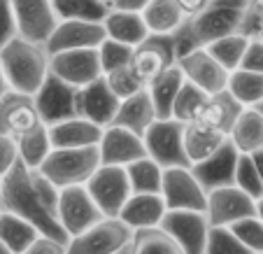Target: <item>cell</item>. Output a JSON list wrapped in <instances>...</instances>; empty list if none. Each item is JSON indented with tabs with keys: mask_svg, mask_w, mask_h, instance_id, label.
<instances>
[{
	"mask_svg": "<svg viewBox=\"0 0 263 254\" xmlns=\"http://www.w3.org/2000/svg\"><path fill=\"white\" fill-rule=\"evenodd\" d=\"M152 33H177L179 26L186 21V10L177 0H149V5L142 10Z\"/></svg>",
	"mask_w": 263,
	"mask_h": 254,
	"instance_id": "f546056e",
	"label": "cell"
},
{
	"mask_svg": "<svg viewBox=\"0 0 263 254\" xmlns=\"http://www.w3.org/2000/svg\"><path fill=\"white\" fill-rule=\"evenodd\" d=\"M226 140H229L226 133H221V131L212 129V126L203 124L198 119L184 124V150H186L191 166L212 156Z\"/></svg>",
	"mask_w": 263,
	"mask_h": 254,
	"instance_id": "484cf974",
	"label": "cell"
},
{
	"mask_svg": "<svg viewBox=\"0 0 263 254\" xmlns=\"http://www.w3.org/2000/svg\"><path fill=\"white\" fill-rule=\"evenodd\" d=\"M12 7H14L21 38L37 45H47L61 21L54 0H12Z\"/></svg>",
	"mask_w": 263,
	"mask_h": 254,
	"instance_id": "4fadbf2b",
	"label": "cell"
},
{
	"mask_svg": "<svg viewBox=\"0 0 263 254\" xmlns=\"http://www.w3.org/2000/svg\"><path fill=\"white\" fill-rule=\"evenodd\" d=\"M86 189L91 191V196H93V201L98 203L100 212L105 217H119L121 208L133 194L126 166H107V164H100V168L86 182Z\"/></svg>",
	"mask_w": 263,
	"mask_h": 254,
	"instance_id": "52a82bcc",
	"label": "cell"
},
{
	"mask_svg": "<svg viewBox=\"0 0 263 254\" xmlns=\"http://www.w3.org/2000/svg\"><path fill=\"white\" fill-rule=\"evenodd\" d=\"M238 159H240V150L231 140H226L212 156L191 166V170H194V175L198 177L200 185H203V189L212 191V189H219V187L235 185Z\"/></svg>",
	"mask_w": 263,
	"mask_h": 254,
	"instance_id": "44dd1931",
	"label": "cell"
},
{
	"mask_svg": "<svg viewBox=\"0 0 263 254\" xmlns=\"http://www.w3.org/2000/svg\"><path fill=\"white\" fill-rule=\"evenodd\" d=\"M40 121L42 117L35 105V96L10 89L0 98V133L19 138L30 129H35Z\"/></svg>",
	"mask_w": 263,
	"mask_h": 254,
	"instance_id": "ffe728a7",
	"label": "cell"
},
{
	"mask_svg": "<svg viewBox=\"0 0 263 254\" xmlns=\"http://www.w3.org/2000/svg\"><path fill=\"white\" fill-rule=\"evenodd\" d=\"M258 254H263V252H258Z\"/></svg>",
	"mask_w": 263,
	"mask_h": 254,
	"instance_id": "be15d7a7",
	"label": "cell"
},
{
	"mask_svg": "<svg viewBox=\"0 0 263 254\" xmlns=\"http://www.w3.org/2000/svg\"><path fill=\"white\" fill-rule=\"evenodd\" d=\"M16 35H19V26H16L12 0H0V49Z\"/></svg>",
	"mask_w": 263,
	"mask_h": 254,
	"instance_id": "ee69618b",
	"label": "cell"
},
{
	"mask_svg": "<svg viewBox=\"0 0 263 254\" xmlns=\"http://www.w3.org/2000/svg\"><path fill=\"white\" fill-rule=\"evenodd\" d=\"M103 26H105V30H107V38L119 40L130 47L142 45L149 38V33H152L142 16V12L115 10V7H109L107 16L103 19Z\"/></svg>",
	"mask_w": 263,
	"mask_h": 254,
	"instance_id": "cb8c5ba5",
	"label": "cell"
},
{
	"mask_svg": "<svg viewBox=\"0 0 263 254\" xmlns=\"http://www.w3.org/2000/svg\"><path fill=\"white\" fill-rule=\"evenodd\" d=\"M107 38L103 21H84V19H61L51 38L47 40V51L56 54V51L65 49H84V47H100Z\"/></svg>",
	"mask_w": 263,
	"mask_h": 254,
	"instance_id": "e0dca14e",
	"label": "cell"
},
{
	"mask_svg": "<svg viewBox=\"0 0 263 254\" xmlns=\"http://www.w3.org/2000/svg\"><path fill=\"white\" fill-rule=\"evenodd\" d=\"M205 254H254L231 226H210Z\"/></svg>",
	"mask_w": 263,
	"mask_h": 254,
	"instance_id": "f35d334b",
	"label": "cell"
},
{
	"mask_svg": "<svg viewBox=\"0 0 263 254\" xmlns=\"http://www.w3.org/2000/svg\"><path fill=\"white\" fill-rule=\"evenodd\" d=\"M49 68L54 75L65 80L72 86H86L103 77V63H100L98 47H84V49H65L51 54Z\"/></svg>",
	"mask_w": 263,
	"mask_h": 254,
	"instance_id": "7c38bea8",
	"label": "cell"
},
{
	"mask_svg": "<svg viewBox=\"0 0 263 254\" xmlns=\"http://www.w3.org/2000/svg\"><path fill=\"white\" fill-rule=\"evenodd\" d=\"M19 161V144L16 138L0 133V177H5Z\"/></svg>",
	"mask_w": 263,
	"mask_h": 254,
	"instance_id": "f6af8a7d",
	"label": "cell"
},
{
	"mask_svg": "<svg viewBox=\"0 0 263 254\" xmlns=\"http://www.w3.org/2000/svg\"><path fill=\"white\" fill-rule=\"evenodd\" d=\"M0 254H14V252H12V249L7 247V245L3 243V240H0Z\"/></svg>",
	"mask_w": 263,
	"mask_h": 254,
	"instance_id": "11a10c76",
	"label": "cell"
},
{
	"mask_svg": "<svg viewBox=\"0 0 263 254\" xmlns=\"http://www.w3.org/2000/svg\"><path fill=\"white\" fill-rule=\"evenodd\" d=\"M256 217H258V220L263 222V196H261V198L256 201Z\"/></svg>",
	"mask_w": 263,
	"mask_h": 254,
	"instance_id": "db71d44e",
	"label": "cell"
},
{
	"mask_svg": "<svg viewBox=\"0 0 263 254\" xmlns=\"http://www.w3.org/2000/svg\"><path fill=\"white\" fill-rule=\"evenodd\" d=\"M231 229L235 231V235H238L240 240H242L245 245H247L249 249H252L254 254L263 252V222L258 220L256 214H252V217H245V220L235 222Z\"/></svg>",
	"mask_w": 263,
	"mask_h": 254,
	"instance_id": "7bdbcfd3",
	"label": "cell"
},
{
	"mask_svg": "<svg viewBox=\"0 0 263 254\" xmlns=\"http://www.w3.org/2000/svg\"><path fill=\"white\" fill-rule=\"evenodd\" d=\"M103 126L96 124L91 119L84 117H70L63 119L59 124L49 126V135H51V144L54 150H63V147H91V144H98L103 138Z\"/></svg>",
	"mask_w": 263,
	"mask_h": 254,
	"instance_id": "603a6c76",
	"label": "cell"
},
{
	"mask_svg": "<svg viewBox=\"0 0 263 254\" xmlns=\"http://www.w3.org/2000/svg\"><path fill=\"white\" fill-rule=\"evenodd\" d=\"M130 254H186L161 226L133 231Z\"/></svg>",
	"mask_w": 263,
	"mask_h": 254,
	"instance_id": "836d02e7",
	"label": "cell"
},
{
	"mask_svg": "<svg viewBox=\"0 0 263 254\" xmlns=\"http://www.w3.org/2000/svg\"><path fill=\"white\" fill-rule=\"evenodd\" d=\"M229 91L245 107H254L263 100V72H254V70L245 68L233 70L229 77Z\"/></svg>",
	"mask_w": 263,
	"mask_h": 254,
	"instance_id": "e575fe53",
	"label": "cell"
},
{
	"mask_svg": "<svg viewBox=\"0 0 263 254\" xmlns=\"http://www.w3.org/2000/svg\"><path fill=\"white\" fill-rule=\"evenodd\" d=\"M16 144H19V159L28 166L30 170H37L45 159L51 154L54 144H51V135H49V126L45 121L30 129L28 133L19 135L16 138Z\"/></svg>",
	"mask_w": 263,
	"mask_h": 254,
	"instance_id": "4dcf8cb0",
	"label": "cell"
},
{
	"mask_svg": "<svg viewBox=\"0 0 263 254\" xmlns=\"http://www.w3.org/2000/svg\"><path fill=\"white\" fill-rule=\"evenodd\" d=\"M184 82H186V75H184V70L179 68V63H175L165 70L163 75L156 77V80L147 86L149 94H152V100H154L159 119H170V117H173L175 98H177Z\"/></svg>",
	"mask_w": 263,
	"mask_h": 254,
	"instance_id": "83f0119b",
	"label": "cell"
},
{
	"mask_svg": "<svg viewBox=\"0 0 263 254\" xmlns=\"http://www.w3.org/2000/svg\"><path fill=\"white\" fill-rule=\"evenodd\" d=\"M0 189H3V177H0Z\"/></svg>",
	"mask_w": 263,
	"mask_h": 254,
	"instance_id": "91938a15",
	"label": "cell"
},
{
	"mask_svg": "<svg viewBox=\"0 0 263 254\" xmlns=\"http://www.w3.org/2000/svg\"><path fill=\"white\" fill-rule=\"evenodd\" d=\"M12 86H10V82H7V77H5V70H3V65H0V98L10 91Z\"/></svg>",
	"mask_w": 263,
	"mask_h": 254,
	"instance_id": "816d5d0a",
	"label": "cell"
},
{
	"mask_svg": "<svg viewBox=\"0 0 263 254\" xmlns=\"http://www.w3.org/2000/svg\"><path fill=\"white\" fill-rule=\"evenodd\" d=\"M115 254H130V245H126L124 249H119V252H115Z\"/></svg>",
	"mask_w": 263,
	"mask_h": 254,
	"instance_id": "9f6ffc18",
	"label": "cell"
},
{
	"mask_svg": "<svg viewBox=\"0 0 263 254\" xmlns=\"http://www.w3.org/2000/svg\"><path fill=\"white\" fill-rule=\"evenodd\" d=\"M133 51H135V47L124 45V42H119V40H112V38H105V42L98 47L103 72H112V70H117V68L130 65Z\"/></svg>",
	"mask_w": 263,
	"mask_h": 254,
	"instance_id": "60d3db41",
	"label": "cell"
},
{
	"mask_svg": "<svg viewBox=\"0 0 263 254\" xmlns=\"http://www.w3.org/2000/svg\"><path fill=\"white\" fill-rule=\"evenodd\" d=\"M54 7L61 19H84V21H103L109 7L100 0H54Z\"/></svg>",
	"mask_w": 263,
	"mask_h": 254,
	"instance_id": "74e56055",
	"label": "cell"
},
{
	"mask_svg": "<svg viewBox=\"0 0 263 254\" xmlns=\"http://www.w3.org/2000/svg\"><path fill=\"white\" fill-rule=\"evenodd\" d=\"M208 220L212 226H233L235 222L256 214V198L245 194L238 185H226L208 191Z\"/></svg>",
	"mask_w": 263,
	"mask_h": 254,
	"instance_id": "5bb4252c",
	"label": "cell"
},
{
	"mask_svg": "<svg viewBox=\"0 0 263 254\" xmlns=\"http://www.w3.org/2000/svg\"><path fill=\"white\" fill-rule=\"evenodd\" d=\"M0 210L14 212L24 220H28L30 224L37 226V231L51 238H59L63 243H68L70 235L65 233V229L61 226L59 217L45 205V201L37 194L33 179V170L24 164L16 161V166L3 177V189H0Z\"/></svg>",
	"mask_w": 263,
	"mask_h": 254,
	"instance_id": "7a4b0ae2",
	"label": "cell"
},
{
	"mask_svg": "<svg viewBox=\"0 0 263 254\" xmlns=\"http://www.w3.org/2000/svg\"><path fill=\"white\" fill-rule=\"evenodd\" d=\"M210 220L200 210H168L161 229L186 254H205L210 235Z\"/></svg>",
	"mask_w": 263,
	"mask_h": 254,
	"instance_id": "8fae6325",
	"label": "cell"
},
{
	"mask_svg": "<svg viewBox=\"0 0 263 254\" xmlns=\"http://www.w3.org/2000/svg\"><path fill=\"white\" fill-rule=\"evenodd\" d=\"M100 150L98 144L91 147H63L51 150V154L45 159V164L37 170L47 175L59 189L74 185H86L91 175L100 168Z\"/></svg>",
	"mask_w": 263,
	"mask_h": 254,
	"instance_id": "277c9868",
	"label": "cell"
},
{
	"mask_svg": "<svg viewBox=\"0 0 263 254\" xmlns=\"http://www.w3.org/2000/svg\"><path fill=\"white\" fill-rule=\"evenodd\" d=\"M35 105L47 126L77 117V86L68 84L59 75L49 72L45 84L35 94Z\"/></svg>",
	"mask_w": 263,
	"mask_h": 254,
	"instance_id": "9a60e30c",
	"label": "cell"
},
{
	"mask_svg": "<svg viewBox=\"0 0 263 254\" xmlns=\"http://www.w3.org/2000/svg\"><path fill=\"white\" fill-rule=\"evenodd\" d=\"M177 63H179V68L184 70L186 80L198 84L200 89L208 91L210 96L229 89L231 72L210 54L208 47H198V49L186 51L184 56L177 59Z\"/></svg>",
	"mask_w": 263,
	"mask_h": 254,
	"instance_id": "2e32d148",
	"label": "cell"
},
{
	"mask_svg": "<svg viewBox=\"0 0 263 254\" xmlns=\"http://www.w3.org/2000/svg\"><path fill=\"white\" fill-rule=\"evenodd\" d=\"M261 5H263V0H261Z\"/></svg>",
	"mask_w": 263,
	"mask_h": 254,
	"instance_id": "94428289",
	"label": "cell"
},
{
	"mask_svg": "<svg viewBox=\"0 0 263 254\" xmlns=\"http://www.w3.org/2000/svg\"><path fill=\"white\" fill-rule=\"evenodd\" d=\"M229 140L242 154H254L256 150H263V115L256 107H245L231 129Z\"/></svg>",
	"mask_w": 263,
	"mask_h": 254,
	"instance_id": "f1b7e54d",
	"label": "cell"
},
{
	"mask_svg": "<svg viewBox=\"0 0 263 254\" xmlns=\"http://www.w3.org/2000/svg\"><path fill=\"white\" fill-rule=\"evenodd\" d=\"M177 63V47H175V35L170 33H149V38L142 45L135 47L130 68L135 75L149 86L156 77H161L170 65Z\"/></svg>",
	"mask_w": 263,
	"mask_h": 254,
	"instance_id": "ba28073f",
	"label": "cell"
},
{
	"mask_svg": "<svg viewBox=\"0 0 263 254\" xmlns=\"http://www.w3.org/2000/svg\"><path fill=\"white\" fill-rule=\"evenodd\" d=\"M252 159H254V164H256L258 173H261V179H263V150H256V152H254Z\"/></svg>",
	"mask_w": 263,
	"mask_h": 254,
	"instance_id": "f5cc1de1",
	"label": "cell"
},
{
	"mask_svg": "<svg viewBox=\"0 0 263 254\" xmlns=\"http://www.w3.org/2000/svg\"><path fill=\"white\" fill-rule=\"evenodd\" d=\"M37 235H40L37 226L30 224L28 220H24L14 212H7V210L0 212V240L14 254H24Z\"/></svg>",
	"mask_w": 263,
	"mask_h": 254,
	"instance_id": "1f68e13d",
	"label": "cell"
},
{
	"mask_svg": "<svg viewBox=\"0 0 263 254\" xmlns=\"http://www.w3.org/2000/svg\"><path fill=\"white\" fill-rule=\"evenodd\" d=\"M98 150H100V161L107 166H128L133 161L147 156V147H144L142 135L117 124L105 126L103 138L98 142Z\"/></svg>",
	"mask_w": 263,
	"mask_h": 254,
	"instance_id": "ac0fdd59",
	"label": "cell"
},
{
	"mask_svg": "<svg viewBox=\"0 0 263 254\" xmlns=\"http://www.w3.org/2000/svg\"><path fill=\"white\" fill-rule=\"evenodd\" d=\"M161 194L168 210H200V212L208 210V191L194 175L191 166L165 168Z\"/></svg>",
	"mask_w": 263,
	"mask_h": 254,
	"instance_id": "30bf717a",
	"label": "cell"
},
{
	"mask_svg": "<svg viewBox=\"0 0 263 254\" xmlns=\"http://www.w3.org/2000/svg\"><path fill=\"white\" fill-rule=\"evenodd\" d=\"M133 229L119 217H103L98 224L68 240V254H115L130 245Z\"/></svg>",
	"mask_w": 263,
	"mask_h": 254,
	"instance_id": "5b68a950",
	"label": "cell"
},
{
	"mask_svg": "<svg viewBox=\"0 0 263 254\" xmlns=\"http://www.w3.org/2000/svg\"><path fill=\"white\" fill-rule=\"evenodd\" d=\"M103 217L105 214L100 212L98 203L93 201V196L86 189V185H74V187H63V189H61L59 222L70 238L86 229H91V226L98 224Z\"/></svg>",
	"mask_w": 263,
	"mask_h": 254,
	"instance_id": "9c48e42d",
	"label": "cell"
},
{
	"mask_svg": "<svg viewBox=\"0 0 263 254\" xmlns=\"http://www.w3.org/2000/svg\"><path fill=\"white\" fill-rule=\"evenodd\" d=\"M100 3H105V5H107V7H112V5H115V0H100Z\"/></svg>",
	"mask_w": 263,
	"mask_h": 254,
	"instance_id": "6f0895ef",
	"label": "cell"
},
{
	"mask_svg": "<svg viewBox=\"0 0 263 254\" xmlns=\"http://www.w3.org/2000/svg\"><path fill=\"white\" fill-rule=\"evenodd\" d=\"M258 0H208L198 12L186 16L175 35L177 59L186 51L208 47L210 42L240 33L245 16Z\"/></svg>",
	"mask_w": 263,
	"mask_h": 254,
	"instance_id": "6da1fadb",
	"label": "cell"
},
{
	"mask_svg": "<svg viewBox=\"0 0 263 254\" xmlns=\"http://www.w3.org/2000/svg\"><path fill=\"white\" fill-rule=\"evenodd\" d=\"M242 110H245V105L240 103L229 89H223V91L212 94L208 98L198 121H203V124H208V126H212V129H217V131L229 135L231 129H233V124H235V119L240 117Z\"/></svg>",
	"mask_w": 263,
	"mask_h": 254,
	"instance_id": "4316f807",
	"label": "cell"
},
{
	"mask_svg": "<svg viewBox=\"0 0 263 254\" xmlns=\"http://www.w3.org/2000/svg\"><path fill=\"white\" fill-rule=\"evenodd\" d=\"M163 170H165L163 166L159 161H154L149 154L133 161V164H128L126 166V173H128L133 194H161Z\"/></svg>",
	"mask_w": 263,
	"mask_h": 254,
	"instance_id": "d6a6232c",
	"label": "cell"
},
{
	"mask_svg": "<svg viewBox=\"0 0 263 254\" xmlns=\"http://www.w3.org/2000/svg\"><path fill=\"white\" fill-rule=\"evenodd\" d=\"M144 147L147 154L159 161L163 168H177V166H191L186 150H184V121L175 119H156L144 131Z\"/></svg>",
	"mask_w": 263,
	"mask_h": 254,
	"instance_id": "8992f818",
	"label": "cell"
},
{
	"mask_svg": "<svg viewBox=\"0 0 263 254\" xmlns=\"http://www.w3.org/2000/svg\"><path fill=\"white\" fill-rule=\"evenodd\" d=\"M119 105L121 98L109 89L105 75L98 77L96 82H91V84L77 89V117L96 121L103 129L115 121Z\"/></svg>",
	"mask_w": 263,
	"mask_h": 254,
	"instance_id": "d6986e66",
	"label": "cell"
},
{
	"mask_svg": "<svg viewBox=\"0 0 263 254\" xmlns=\"http://www.w3.org/2000/svg\"><path fill=\"white\" fill-rule=\"evenodd\" d=\"M254 107H256V110H258V112H261V115H263V100H261V103H258V105H254Z\"/></svg>",
	"mask_w": 263,
	"mask_h": 254,
	"instance_id": "680465c9",
	"label": "cell"
},
{
	"mask_svg": "<svg viewBox=\"0 0 263 254\" xmlns=\"http://www.w3.org/2000/svg\"><path fill=\"white\" fill-rule=\"evenodd\" d=\"M49 61L51 56L45 45L30 42L21 35L12 38L0 49V65L5 70L10 86L28 96H35L40 91V86L45 84L47 75L51 72Z\"/></svg>",
	"mask_w": 263,
	"mask_h": 254,
	"instance_id": "3957f363",
	"label": "cell"
},
{
	"mask_svg": "<svg viewBox=\"0 0 263 254\" xmlns=\"http://www.w3.org/2000/svg\"><path fill=\"white\" fill-rule=\"evenodd\" d=\"M0 212H3V210H0Z\"/></svg>",
	"mask_w": 263,
	"mask_h": 254,
	"instance_id": "e7e4bbea",
	"label": "cell"
},
{
	"mask_svg": "<svg viewBox=\"0 0 263 254\" xmlns=\"http://www.w3.org/2000/svg\"><path fill=\"white\" fill-rule=\"evenodd\" d=\"M177 3L184 7V10H186V14H194V12H198L200 7L208 3V0H177Z\"/></svg>",
	"mask_w": 263,
	"mask_h": 254,
	"instance_id": "f907efd6",
	"label": "cell"
},
{
	"mask_svg": "<svg viewBox=\"0 0 263 254\" xmlns=\"http://www.w3.org/2000/svg\"><path fill=\"white\" fill-rule=\"evenodd\" d=\"M240 33H242L245 38H249V40H256V38L263 35V5H261V0H258L256 5L249 10V14L245 16Z\"/></svg>",
	"mask_w": 263,
	"mask_h": 254,
	"instance_id": "7dc6e473",
	"label": "cell"
},
{
	"mask_svg": "<svg viewBox=\"0 0 263 254\" xmlns=\"http://www.w3.org/2000/svg\"><path fill=\"white\" fill-rule=\"evenodd\" d=\"M165 212H168V205L163 201V194H130V198L119 212V220L133 231L156 229L163 224Z\"/></svg>",
	"mask_w": 263,
	"mask_h": 254,
	"instance_id": "7402d4cb",
	"label": "cell"
},
{
	"mask_svg": "<svg viewBox=\"0 0 263 254\" xmlns=\"http://www.w3.org/2000/svg\"><path fill=\"white\" fill-rule=\"evenodd\" d=\"M24 254H68V243L40 233L33 243L28 245V249H26Z\"/></svg>",
	"mask_w": 263,
	"mask_h": 254,
	"instance_id": "bcb514c9",
	"label": "cell"
},
{
	"mask_svg": "<svg viewBox=\"0 0 263 254\" xmlns=\"http://www.w3.org/2000/svg\"><path fill=\"white\" fill-rule=\"evenodd\" d=\"M105 80H107L109 89L115 91L121 100L133 96V94H138V91H142V89H147L144 82L135 75V70L130 68V65L117 68V70H112V72H105Z\"/></svg>",
	"mask_w": 263,
	"mask_h": 254,
	"instance_id": "b9f144b4",
	"label": "cell"
},
{
	"mask_svg": "<svg viewBox=\"0 0 263 254\" xmlns=\"http://www.w3.org/2000/svg\"><path fill=\"white\" fill-rule=\"evenodd\" d=\"M235 185H238L245 194H249L256 201L263 196V179H261V173H258L256 164H254L252 154H242V152H240L238 168H235Z\"/></svg>",
	"mask_w": 263,
	"mask_h": 254,
	"instance_id": "ab89813d",
	"label": "cell"
},
{
	"mask_svg": "<svg viewBox=\"0 0 263 254\" xmlns=\"http://www.w3.org/2000/svg\"><path fill=\"white\" fill-rule=\"evenodd\" d=\"M240 68L245 70H254V72H263V40H249V47L245 51V59L240 63Z\"/></svg>",
	"mask_w": 263,
	"mask_h": 254,
	"instance_id": "c3c4849f",
	"label": "cell"
},
{
	"mask_svg": "<svg viewBox=\"0 0 263 254\" xmlns=\"http://www.w3.org/2000/svg\"><path fill=\"white\" fill-rule=\"evenodd\" d=\"M261 40H263V35H261Z\"/></svg>",
	"mask_w": 263,
	"mask_h": 254,
	"instance_id": "6125c7cd",
	"label": "cell"
},
{
	"mask_svg": "<svg viewBox=\"0 0 263 254\" xmlns=\"http://www.w3.org/2000/svg\"><path fill=\"white\" fill-rule=\"evenodd\" d=\"M156 119H159V115H156L152 94H149V89H142V91H138V94L121 100L112 124L126 126V129L135 131L138 135H144V131L154 124Z\"/></svg>",
	"mask_w": 263,
	"mask_h": 254,
	"instance_id": "d4e9b609",
	"label": "cell"
},
{
	"mask_svg": "<svg viewBox=\"0 0 263 254\" xmlns=\"http://www.w3.org/2000/svg\"><path fill=\"white\" fill-rule=\"evenodd\" d=\"M149 5V0H115V10H128V12H142Z\"/></svg>",
	"mask_w": 263,
	"mask_h": 254,
	"instance_id": "681fc988",
	"label": "cell"
},
{
	"mask_svg": "<svg viewBox=\"0 0 263 254\" xmlns=\"http://www.w3.org/2000/svg\"><path fill=\"white\" fill-rule=\"evenodd\" d=\"M208 98H210L208 91H203L198 84H194V82L186 80L182 84V89H179L177 98H175L173 117L175 119H179V121H184V124L196 121L200 117V112H203Z\"/></svg>",
	"mask_w": 263,
	"mask_h": 254,
	"instance_id": "d590c367",
	"label": "cell"
},
{
	"mask_svg": "<svg viewBox=\"0 0 263 254\" xmlns=\"http://www.w3.org/2000/svg\"><path fill=\"white\" fill-rule=\"evenodd\" d=\"M249 47V38H245L242 33H233V35H226V38H219V40L210 42L208 51L223 65V68L233 72V70L240 68L245 59V51Z\"/></svg>",
	"mask_w": 263,
	"mask_h": 254,
	"instance_id": "8d00e7d4",
	"label": "cell"
}]
</instances>
